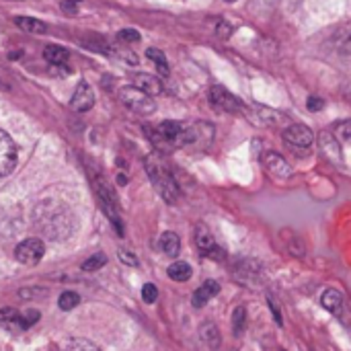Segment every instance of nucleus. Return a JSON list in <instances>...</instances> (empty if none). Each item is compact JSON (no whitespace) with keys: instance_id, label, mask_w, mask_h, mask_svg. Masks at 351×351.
<instances>
[{"instance_id":"nucleus-12","label":"nucleus","mask_w":351,"mask_h":351,"mask_svg":"<svg viewBox=\"0 0 351 351\" xmlns=\"http://www.w3.org/2000/svg\"><path fill=\"white\" fill-rule=\"evenodd\" d=\"M251 119H255L261 125H280V123H288V117H284L282 113L267 109V107H253Z\"/></svg>"},{"instance_id":"nucleus-19","label":"nucleus","mask_w":351,"mask_h":351,"mask_svg":"<svg viewBox=\"0 0 351 351\" xmlns=\"http://www.w3.org/2000/svg\"><path fill=\"white\" fill-rule=\"evenodd\" d=\"M43 58H45L49 64H53V66H62V64L68 62L70 53H68V49H64V47H60V45H47V47L43 49Z\"/></svg>"},{"instance_id":"nucleus-23","label":"nucleus","mask_w":351,"mask_h":351,"mask_svg":"<svg viewBox=\"0 0 351 351\" xmlns=\"http://www.w3.org/2000/svg\"><path fill=\"white\" fill-rule=\"evenodd\" d=\"M60 351H101L95 343L86 341V339H72L68 343H64V348Z\"/></svg>"},{"instance_id":"nucleus-17","label":"nucleus","mask_w":351,"mask_h":351,"mask_svg":"<svg viewBox=\"0 0 351 351\" xmlns=\"http://www.w3.org/2000/svg\"><path fill=\"white\" fill-rule=\"evenodd\" d=\"M158 247L165 255L169 257H177L179 255V249H181V243H179V237L175 232H165L158 241Z\"/></svg>"},{"instance_id":"nucleus-21","label":"nucleus","mask_w":351,"mask_h":351,"mask_svg":"<svg viewBox=\"0 0 351 351\" xmlns=\"http://www.w3.org/2000/svg\"><path fill=\"white\" fill-rule=\"evenodd\" d=\"M202 339H204L212 350H216V348L220 346V333H218V329H216L214 323H206V325L202 327Z\"/></svg>"},{"instance_id":"nucleus-13","label":"nucleus","mask_w":351,"mask_h":351,"mask_svg":"<svg viewBox=\"0 0 351 351\" xmlns=\"http://www.w3.org/2000/svg\"><path fill=\"white\" fill-rule=\"evenodd\" d=\"M134 86L140 88V90H144V93L150 95V97H156V95L162 93V82H160V78H156V76H152V74H138V76L134 78Z\"/></svg>"},{"instance_id":"nucleus-7","label":"nucleus","mask_w":351,"mask_h":351,"mask_svg":"<svg viewBox=\"0 0 351 351\" xmlns=\"http://www.w3.org/2000/svg\"><path fill=\"white\" fill-rule=\"evenodd\" d=\"M43 253H45V247L39 239H27L14 249L16 261L25 263V265H35L43 257Z\"/></svg>"},{"instance_id":"nucleus-10","label":"nucleus","mask_w":351,"mask_h":351,"mask_svg":"<svg viewBox=\"0 0 351 351\" xmlns=\"http://www.w3.org/2000/svg\"><path fill=\"white\" fill-rule=\"evenodd\" d=\"M70 105H72L74 111H80V113H82V111H88V109L95 105V93H93V88L88 86V82H80V84L76 86Z\"/></svg>"},{"instance_id":"nucleus-4","label":"nucleus","mask_w":351,"mask_h":351,"mask_svg":"<svg viewBox=\"0 0 351 351\" xmlns=\"http://www.w3.org/2000/svg\"><path fill=\"white\" fill-rule=\"evenodd\" d=\"M37 317H39L37 311L23 315L14 308H4V311H0V327H4L10 333H19V331L29 329L33 323H37Z\"/></svg>"},{"instance_id":"nucleus-29","label":"nucleus","mask_w":351,"mask_h":351,"mask_svg":"<svg viewBox=\"0 0 351 351\" xmlns=\"http://www.w3.org/2000/svg\"><path fill=\"white\" fill-rule=\"evenodd\" d=\"M335 134H337L339 138H343V140L351 142V119L350 121H341V123L335 128Z\"/></svg>"},{"instance_id":"nucleus-2","label":"nucleus","mask_w":351,"mask_h":351,"mask_svg":"<svg viewBox=\"0 0 351 351\" xmlns=\"http://www.w3.org/2000/svg\"><path fill=\"white\" fill-rule=\"evenodd\" d=\"M146 171H148V177L152 181V185L156 187V191L162 195L165 202L169 204H177L179 199V187L169 171V167L165 165V160L156 154H150L146 158Z\"/></svg>"},{"instance_id":"nucleus-27","label":"nucleus","mask_w":351,"mask_h":351,"mask_svg":"<svg viewBox=\"0 0 351 351\" xmlns=\"http://www.w3.org/2000/svg\"><path fill=\"white\" fill-rule=\"evenodd\" d=\"M105 263H107V257H105L103 253H97V255H93L90 259L84 261L82 269H84V271H97V269H101Z\"/></svg>"},{"instance_id":"nucleus-15","label":"nucleus","mask_w":351,"mask_h":351,"mask_svg":"<svg viewBox=\"0 0 351 351\" xmlns=\"http://www.w3.org/2000/svg\"><path fill=\"white\" fill-rule=\"evenodd\" d=\"M321 302H323V306L329 311V313H333V315H341L343 313V294L339 292V290H327L325 294H323V298H321Z\"/></svg>"},{"instance_id":"nucleus-31","label":"nucleus","mask_w":351,"mask_h":351,"mask_svg":"<svg viewBox=\"0 0 351 351\" xmlns=\"http://www.w3.org/2000/svg\"><path fill=\"white\" fill-rule=\"evenodd\" d=\"M119 259L128 265H138V259L130 253V251H119Z\"/></svg>"},{"instance_id":"nucleus-24","label":"nucleus","mask_w":351,"mask_h":351,"mask_svg":"<svg viewBox=\"0 0 351 351\" xmlns=\"http://www.w3.org/2000/svg\"><path fill=\"white\" fill-rule=\"evenodd\" d=\"M245 325H247V311L245 306H239L232 315V329H234V335H241L245 331Z\"/></svg>"},{"instance_id":"nucleus-1","label":"nucleus","mask_w":351,"mask_h":351,"mask_svg":"<svg viewBox=\"0 0 351 351\" xmlns=\"http://www.w3.org/2000/svg\"><path fill=\"white\" fill-rule=\"evenodd\" d=\"M35 222L43 234L49 239H66L72 230V214L66 210V206H53V204H39L35 210Z\"/></svg>"},{"instance_id":"nucleus-25","label":"nucleus","mask_w":351,"mask_h":351,"mask_svg":"<svg viewBox=\"0 0 351 351\" xmlns=\"http://www.w3.org/2000/svg\"><path fill=\"white\" fill-rule=\"evenodd\" d=\"M80 304V296L76 292H64L60 296V308L62 311H72Z\"/></svg>"},{"instance_id":"nucleus-28","label":"nucleus","mask_w":351,"mask_h":351,"mask_svg":"<svg viewBox=\"0 0 351 351\" xmlns=\"http://www.w3.org/2000/svg\"><path fill=\"white\" fill-rule=\"evenodd\" d=\"M142 298H144V302H148V304L156 302V298H158L156 286H154V284H146V286L142 288Z\"/></svg>"},{"instance_id":"nucleus-18","label":"nucleus","mask_w":351,"mask_h":351,"mask_svg":"<svg viewBox=\"0 0 351 351\" xmlns=\"http://www.w3.org/2000/svg\"><path fill=\"white\" fill-rule=\"evenodd\" d=\"M14 25L21 29V31H25V33H45L47 31V25L45 23H41V21H37V19H31V16H19V19H14Z\"/></svg>"},{"instance_id":"nucleus-5","label":"nucleus","mask_w":351,"mask_h":351,"mask_svg":"<svg viewBox=\"0 0 351 351\" xmlns=\"http://www.w3.org/2000/svg\"><path fill=\"white\" fill-rule=\"evenodd\" d=\"M284 142L298 154H306L315 142V134L306 125H290L284 132Z\"/></svg>"},{"instance_id":"nucleus-26","label":"nucleus","mask_w":351,"mask_h":351,"mask_svg":"<svg viewBox=\"0 0 351 351\" xmlns=\"http://www.w3.org/2000/svg\"><path fill=\"white\" fill-rule=\"evenodd\" d=\"M337 47L343 53H351V25H348L346 29H341V33L337 35Z\"/></svg>"},{"instance_id":"nucleus-33","label":"nucleus","mask_w":351,"mask_h":351,"mask_svg":"<svg viewBox=\"0 0 351 351\" xmlns=\"http://www.w3.org/2000/svg\"><path fill=\"white\" fill-rule=\"evenodd\" d=\"M62 8H64V10H70V14L76 12V4H74V2H62Z\"/></svg>"},{"instance_id":"nucleus-6","label":"nucleus","mask_w":351,"mask_h":351,"mask_svg":"<svg viewBox=\"0 0 351 351\" xmlns=\"http://www.w3.org/2000/svg\"><path fill=\"white\" fill-rule=\"evenodd\" d=\"M210 103L214 109L224 111V113H237L245 109V103L234 97L230 90H226L224 86H212L210 88Z\"/></svg>"},{"instance_id":"nucleus-8","label":"nucleus","mask_w":351,"mask_h":351,"mask_svg":"<svg viewBox=\"0 0 351 351\" xmlns=\"http://www.w3.org/2000/svg\"><path fill=\"white\" fill-rule=\"evenodd\" d=\"M16 167V146L6 132L0 130V177H6Z\"/></svg>"},{"instance_id":"nucleus-20","label":"nucleus","mask_w":351,"mask_h":351,"mask_svg":"<svg viewBox=\"0 0 351 351\" xmlns=\"http://www.w3.org/2000/svg\"><path fill=\"white\" fill-rule=\"evenodd\" d=\"M191 265L185 263V261H177L169 267V278L175 280V282H187L191 278Z\"/></svg>"},{"instance_id":"nucleus-16","label":"nucleus","mask_w":351,"mask_h":351,"mask_svg":"<svg viewBox=\"0 0 351 351\" xmlns=\"http://www.w3.org/2000/svg\"><path fill=\"white\" fill-rule=\"evenodd\" d=\"M319 144H321V150H323L331 160H341V150H339V144H337V140H335L333 134H329V132L321 134Z\"/></svg>"},{"instance_id":"nucleus-3","label":"nucleus","mask_w":351,"mask_h":351,"mask_svg":"<svg viewBox=\"0 0 351 351\" xmlns=\"http://www.w3.org/2000/svg\"><path fill=\"white\" fill-rule=\"evenodd\" d=\"M119 101L134 113L138 115H150L156 109V103L150 95H146L144 90L136 88V86H123L119 90Z\"/></svg>"},{"instance_id":"nucleus-22","label":"nucleus","mask_w":351,"mask_h":351,"mask_svg":"<svg viewBox=\"0 0 351 351\" xmlns=\"http://www.w3.org/2000/svg\"><path fill=\"white\" fill-rule=\"evenodd\" d=\"M146 56L156 64V68H158V72L162 74V76H167L171 70H169V62H167V58H165V53L160 51V49H154V47H150L148 51H146Z\"/></svg>"},{"instance_id":"nucleus-30","label":"nucleus","mask_w":351,"mask_h":351,"mask_svg":"<svg viewBox=\"0 0 351 351\" xmlns=\"http://www.w3.org/2000/svg\"><path fill=\"white\" fill-rule=\"evenodd\" d=\"M119 39H123V41H140V35H138V31H134V29H123V31L119 33Z\"/></svg>"},{"instance_id":"nucleus-11","label":"nucleus","mask_w":351,"mask_h":351,"mask_svg":"<svg viewBox=\"0 0 351 351\" xmlns=\"http://www.w3.org/2000/svg\"><path fill=\"white\" fill-rule=\"evenodd\" d=\"M263 162H265L267 171H269L271 175L280 177V179H288V177L292 175L290 165H288L280 154H276V152H267V154L263 156Z\"/></svg>"},{"instance_id":"nucleus-34","label":"nucleus","mask_w":351,"mask_h":351,"mask_svg":"<svg viewBox=\"0 0 351 351\" xmlns=\"http://www.w3.org/2000/svg\"><path fill=\"white\" fill-rule=\"evenodd\" d=\"M224 2H237V0H224Z\"/></svg>"},{"instance_id":"nucleus-9","label":"nucleus","mask_w":351,"mask_h":351,"mask_svg":"<svg viewBox=\"0 0 351 351\" xmlns=\"http://www.w3.org/2000/svg\"><path fill=\"white\" fill-rule=\"evenodd\" d=\"M195 245L202 251V255H206V257H214V259H220L222 257V249L216 245L212 232L206 226H202V224L195 228Z\"/></svg>"},{"instance_id":"nucleus-14","label":"nucleus","mask_w":351,"mask_h":351,"mask_svg":"<svg viewBox=\"0 0 351 351\" xmlns=\"http://www.w3.org/2000/svg\"><path fill=\"white\" fill-rule=\"evenodd\" d=\"M220 292V286H218V282H214V280H208L202 288H197L195 290V294H193V306L195 308H202V306H206L216 294Z\"/></svg>"},{"instance_id":"nucleus-32","label":"nucleus","mask_w":351,"mask_h":351,"mask_svg":"<svg viewBox=\"0 0 351 351\" xmlns=\"http://www.w3.org/2000/svg\"><path fill=\"white\" fill-rule=\"evenodd\" d=\"M323 105H325V103H323V99H319V97H311V99H308V109H311V111H319V109H323Z\"/></svg>"}]
</instances>
